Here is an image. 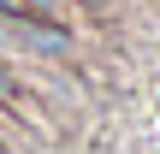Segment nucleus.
Here are the masks:
<instances>
[{
	"label": "nucleus",
	"instance_id": "nucleus-1",
	"mask_svg": "<svg viewBox=\"0 0 160 154\" xmlns=\"http://www.w3.org/2000/svg\"><path fill=\"white\" fill-rule=\"evenodd\" d=\"M12 101H18V77L0 65V107H12Z\"/></svg>",
	"mask_w": 160,
	"mask_h": 154
},
{
	"label": "nucleus",
	"instance_id": "nucleus-3",
	"mask_svg": "<svg viewBox=\"0 0 160 154\" xmlns=\"http://www.w3.org/2000/svg\"><path fill=\"white\" fill-rule=\"evenodd\" d=\"M0 154H12V148H6V142H0Z\"/></svg>",
	"mask_w": 160,
	"mask_h": 154
},
{
	"label": "nucleus",
	"instance_id": "nucleus-2",
	"mask_svg": "<svg viewBox=\"0 0 160 154\" xmlns=\"http://www.w3.org/2000/svg\"><path fill=\"white\" fill-rule=\"evenodd\" d=\"M12 47H18V42H12V30H6V24H0V59H6V53H12Z\"/></svg>",
	"mask_w": 160,
	"mask_h": 154
}]
</instances>
